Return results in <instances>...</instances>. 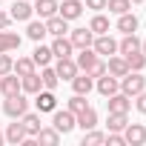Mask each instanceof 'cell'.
<instances>
[{
  "mask_svg": "<svg viewBox=\"0 0 146 146\" xmlns=\"http://www.w3.org/2000/svg\"><path fill=\"white\" fill-rule=\"evenodd\" d=\"M98 60V52L92 49V46H86V49H78V57H75V63H78V69L80 72H86L92 63Z\"/></svg>",
  "mask_w": 146,
  "mask_h": 146,
  "instance_id": "603a6c76",
  "label": "cell"
},
{
  "mask_svg": "<svg viewBox=\"0 0 146 146\" xmlns=\"http://www.w3.org/2000/svg\"><path fill=\"white\" fill-rule=\"evenodd\" d=\"M126 123H129V115L126 112H109V117H106V129L109 132H123Z\"/></svg>",
  "mask_w": 146,
  "mask_h": 146,
  "instance_id": "cb8c5ba5",
  "label": "cell"
},
{
  "mask_svg": "<svg viewBox=\"0 0 146 146\" xmlns=\"http://www.w3.org/2000/svg\"><path fill=\"white\" fill-rule=\"evenodd\" d=\"M20 89H23L26 95H37V92L43 89V80H40V75H37V72H32V75L20 78Z\"/></svg>",
  "mask_w": 146,
  "mask_h": 146,
  "instance_id": "44dd1931",
  "label": "cell"
},
{
  "mask_svg": "<svg viewBox=\"0 0 146 146\" xmlns=\"http://www.w3.org/2000/svg\"><path fill=\"white\" fill-rule=\"evenodd\" d=\"M12 66H15V60L9 57V52H0V78H3V75H9V72H12Z\"/></svg>",
  "mask_w": 146,
  "mask_h": 146,
  "instance_id": "f35d334b",
  "label": "cell"
},
{
  "mask_svg": "<svg viewBox=\"0 0 146 146\" xmlns=\"http://www.w3.org/2000/svg\"><path fill=\"white\" fill-rule=\"evenodd\" d=\"M52 57H54V54H52V46H43V43H37V46H35V52H32V60H35V66H40V69H43V66H49V63H52Z\"/></svg>",
  "mask_w": 146,
  "mask_h": 146,
  "instance_id": "7402d4cb",
  "label": "cell"
},
{
  "mask_svg": "<svg viewBox=\"0 0 146 146\" xmlns=\"http://www.w3.org/2000/svg\"><path fill=\"white\" fill-rule=\"evenodd\" d=\"M106 9L112 15H126L132 12V0H106Z\"/></svg>",
  "mask_w": 146,
  "mask_h": 146,
  "instance_id": "e575fe53",
  "label": "cell"
},
{
  "mask_svg": "<svg viewBox=\"0 0 146 146\" xmlns=\"http://www.w3.org/2000/svg\"><path fill=\"white\" fill-rule=\"evenodd\" d=\"M106 143L109 146H126V137H123V132H109L106 135Z\"/></svg>",
  "mask_w": 146,
  "mask_h": 146,
  "instance_id": "ab89813d",
  "label": "cell"
},
{
  "mask_svg": "<svg viewBox=\"0 0 146 146\" xmlns=\"http://www.w3.org/2000/svg\"><path fill=\"white\" fill-rule=\"evenodd\" d=\"M86 75H89V78H100V75H106V63L98 57V60H95V63L86 69Z\"/></svg>",
  "mask_w": 146,
  "mask_h": 146,
  "instance_id": "74e56055",
  "label": "cell"
},
{
  "mask_svg": "<svg viewBox=\"0 0 146 146\" xmlns=\"http://www.w3.org/2000/svg\"><path fill=\"white\" fill-rule=\"evenodd\" d=\"M132 3H143V0H132Z\"/></svg>",
  "mask_w": 146,
  "mask_h": 146,
  "instance_id": "bcb514c9",
  "label": "cell"
},
{
  "mask_svg": "<svg viewBox=\"0 0 146 146\" xmlns=\"http://www.w3.org/2000/svg\"><path fill=\"white\" fill-rule=\"evenodd\" d=\"M143 89H146V78H143V72H126V75L120 78V92H123V95L135 98V95H140Z\"/></svg>",
  "mask_w": 146,
  "mask_h": 146,
  "instance_id": "7a4b0ae2",
  "label": "cell"
},
{
  "mask_svg": "<svg viewBox=\"0 0 146 146\" xmlns=\"http://www.w3.org/2000/svg\"><path fill=\"white\" fill-rule=\"evenodd\" d=\"M0 143H6V135H3V132H0Z\"/></svg>",
  "mask_w": 146,
  "mask_h": 146,
  "instance_id": "f6af8a7d",
  "label": "cell"
},
{
  "mask_svg": "<svg viewBox=\"0 0 146 146\" xmlns=\"http://www.w3.org/2000/svg\"><path fill=\"white\" fill-rule=\"evenodd\" d=\"M9 23H12V15L0 12V29H9Z\"/></svg>",
  "mask_w": 146,
  "mask_h": 146,
  "instance_id": "7bdbcfd3",
  "label": "cell"
},
{
  "mask_svg": "<svg viewBox=\"0 0 146 146\" xmlns=\"http://www.w3.org/2000/svg\"><path fill=\"white\" fill-rule=\"evenodd\" d=\"M54 72H57V78L60 80H72L78 75V63H75V57H57V66H54Z\"/></svg>",
  "mask_w": 146,
  "mask_h": 146,
  "instance_id": "ba28073f",
  "label": "cell"
},
{
  "mask_svg": "<svg viewBox=\"0 0 146 146\" xmlns=\"http://www.w3.org/2000/svg\"><path fill=\"white\" fill-rule=\"evenodd\" d=\"M140 49V37L132 32V35H123V40L117 43V52L120 54H132V52H137Z\"/></svg>",
  "mask_w": 146,
  "mask_h": 146,
  "instance_id": "f546056e",
  "label": "cell"
},
{
  "mask_svg": "<svg viewBox=\"0 0 146 146\" xmlns=\"http://www.w3.org/2000/svg\"><path fill=\"white\" fill-rule=\"evenodd\" d=\"M83 9H92V12H103L106 9V0H86Z\"/></svg>",
  "mask_w": 146,
  "mask_h": 146,
  "instance_id": "b9f144b4",
  "label": "cell"
},
{
  "mask_svg": "<svg viewBox=\"0 0 146 146\" xmlns=\"http://www.w3.org/2000/svg\"><path fill=\"white\" fill-rule=\"evenodd\" d=\"M35 140H37V143H49V146H57V143H60V132H57L54 126H40V132L35 135Z\"/></svg>",
  "mask_w": 146,
  "mask_h": 146,
  "instance_id": "d4e9b609",
  "label": "cell"
},
{
  "mask_svg": "<svg viewBox=\"0 0 146 146\" xmlns=\"http://www.w3.org/2000/svg\"><path fill=\"white\" fill-rule=\"evenodd\" d=\"M140 52H143V54H146V40H140Z\"/></svg>",
  "mask_w": 146,
  "mask_h": 146,
  "instance_id": "ee69618b",
  "label": "cell"
},
{
  "mask_svg": "<svg viewBox=\"0 0 146 146\" xmlns=\"http://www.w3.org/2000/svg\"><path fill=\"white\" fill-rule=\"evenodd\" d=\"M95 89L103 95V98H109V95H115V92H120V80L115 78V75H100V78H95Z\"/></svg>",
  "mask_w": 146,
  "mask_h": 146,
  "instance_id": "52a82bcc",
  "label": "cell"
},
{
  "mask_svg": "<svg viewBox=\"0 0 146 146\" xmlns=\"http://www.w3.org/2000/svg\"><path fill=\"white\" fill-rule=\"evenodd\" d=\"M75 117H78V126H80L83 132H86V129H95V126H98V112H95L92 106H86V109H83L80 115H75Z\"/></svg>",
  "mask_w": 146,
  "mask_h": 146,
  "instance_id": "83f0119b",
  "label": "cell"
},
{
  "mask_svg": "<svg viewBox=\"0 0 146 146\" xmlns=\"http://www.w3.org/2000/svg\"><path fill=\"white\" fill-rule=\"evenodd\" d=\"M72 52H75V46H72V40L63 35V37H54L52 43V54L54 57H72Z\"/></svg>",
  "mask_w": 146,
  "mask_h": 146,
  "instance_id": "ffe728a7",
  "label": "cell"
},
{
  "mask_svg": "<svg viewBox=\"0 0 146 146\" xmlns=\"http://www.w3.org/2000/svg\"><path fill=\"white\" fill-rule=\"evenodd\" d=\"M126 57V63H129V72H143L146 69V54L137 49V52H132V54H123Z\"/></svg>",
  "mask_w": 146,
  "mask_h": 146,
  "instance_id": "d6a6232c",
  "label": "cell"
},
{
  "mask_svg": "<svg viewBox=\"0 0 146 146\" xmlns=\"http://www.w3.org/2000/svg\"><path fill=\"white\" fill-rule=\"evenodd\" d=\"M117 32H123V35H132V32H137V17H135L132 12H126V15H117Z\"/></svg>",
  "mask_w": 146,
  "mask_h": 146,
  "instance_id": "f1b7e54d",
  "label": "cell"
},
{
  "mask_svg": "<svg viewBox=\"0 0 146 146\" xmlns=\"http://www.w3.org/2000/svg\"><path fill=\"white\" fill-rule=\"evenodd\" d=\"M52 126H54L60 135H69L72 129L78 126V117H75V112H69V109H63V112L54 109V112H52Z\"/></svg>",
  "mask_w": 146,
  "mask_h": 146,
  "instance_id": "3957f363",
  "label": "cell"
},
{
  "mask_svg": "<svg viewBox=\"0 0 146 146\" xmlns=\"http://www.w3.org/2000/svg\"><path fill=\"white\" fill-rule=\"evenodd\" d=\"M98 143H106V135L95 132V129H86L83 132V146H98Z\"/></svg>",
  "mask_w": 146,
  "mask_h": 146,
  "instance_id": "8d00e7d4",
  "label": "cell"
},
{
  "mask_svg": "<svg viewBox=\"0 0 146 146\" xmlns=\"http://www.w3.org/2000/svg\"><path fill=\"white\" fill-rule=\"evenodd\" d=\"M57 6H60L57 0H37L32 9H35V15H40V20H46V17L57 15Z\"/></svg>",
  "mask_w": 146,
  "mask_h": 146,
  "instance_id": "484cf974",
  "label": "cell"
},
{
  "mask_svg": "<svg viewBox=\"0 0 146 146\" xmlns=\"http://www.w3.org/2000/svg\"><path fill=\"white\" fill-rule=\"evenodd\" d=\"M57 15L72 23V20H78V17L83 15V3H80V0H63V3L57 6Z\"/></svg>",
  "mask_w": 146,
  "mask_h": 146,
  "instance_id": "9c48e42d",
  "label": "cell"
},
{
  "mask_svg": "<svg viewBox=\"0 0 146 146\" xmlns=\"http://www.w3.org/2000/svg\"><path fill=\"white\" fill-rule=\"evenodd\" d=\"M12 72H15L17 78H26V75H32V72H35V60H32V57H17L15 66H12Z\"/></svg>",
  "mask_w": 146,
  "mask_h": 146,
  "instance_id": "4dcf8cb0",
  "label": "cell"
},
{
  "mask_svg": "<svg viewBox=\"0 0 146 146\" xmlns=\"http://www.w3.org/2000/svg\"><path fill=\"white\" fill-rule=\"evenodd\" d=\"M106 72H109V75H115L117 80L126 75V72H129V63H126V57L123 54H112L109 60H106Z\"/></svg>",
  "mask_w": 146,
  "mask_h": 146,
  "instance_id": "e0dca14e",
  "label": "cell"
},
{
  "mask_svg": "<svg viewBox=\"0 0 146 146\" xmlns=\"http://www.w3.org/2000/svg\"><path fill=\"white\" fill-rule=\"evenodd\" d=\"M43 23H46V32H49L52 37H63V35H69V20L60 17V15H52V17H46Z\"/></svg>",
  "mask_w": 146,
  "mask_h": 146,
  "instance_id": "30bf717a",
  "label": "cell"
},
{
  "mask_svg": "<svg viewBox=\"0 0 146 146\" xmlns=\"http://www.w3.org/2000/svg\"><path fill=\"white\" fill-rule=\"evenodd\" d=\"M12 20H20V23H29L32 20V15H35V9H32V3H26V0H15L12 3Z\"/></svg>",
  "mask_w": 146,
  "mask_h": 146,
  "instance_id": "5bb4252c",
  "label": "cell"
},
{
  "mask_svg": "<svg viewBox=\"0 0 146 146\" xmlns=\"http://www.w3.org/2000/svg\"><path fill=\"white\" fill-rule=\"evenodd\" d=\"M46 35H49V32H46V23H43V20H29V26H26V37H29V40L40 43Z\"/></svg>",
  "mask_w": 146,
  "mask_h": 146,
  "instance_id": "4316f807",
  "label": "cell"
},
{
  "mask_svg": "<svg viewBox=\"0 0 146 146\" xmlns=\"http://www.w3.org/2000/svg\"><path fill=\"white\" fill-rule=\"evenodd\" d=\"M15 49H20V35L0 29V52H15Z\"/></svg>",
  "mask_w": 146,
  "mask_h": 146,
  "instance_id": "d6986e66",
  "label": "cell"
},
{
  "mask_svg": "<svg viewBox=\"0 0 146 146\" xmlns=\"http://www.w3.org/2000/svg\"><path fill=\"white\" fill-rule=\"evenodd\" d=\"M132 100H135V109H137V112H140V115H146V89H143V92H140V95H135V98H132Z\"/></svg>",
  "mask_w": 146,
  "mask_h": 146,
  "instance_id": "60d3db41",
  "label": "cell"
},
{
  "mask_svg": "<svg viewBox=\"0 0 146 146\" xmlns=\"http://www.w3.org/2000/svg\"><path fill=\"white\" fill-rule=\"evenodd\" d=\"M20 123H23V129H26V135H29V137H35V135L40 132V126H43L40 112H26V115L20 117Z\"/></svg>",
  "mask_w": 146,
  "mask_h": 146,
  "instance_id": "ac0fdd59",
  "label": "cell"
},
{
  "mask_svg": "<svg viewBox=\"0 0 146 146\" xmlns=\"http://www.w3.org/2000/svg\"><path fill=\"white\" fill-rule=\"evenodd\" d=\"M89 29H92V35H106L109 32V17L100 15V12H95V17L89 20Z\"/></svg>",
  "mask_w": 146,
  "mask_h": 146,
  "instance_id": "1f68e13d",
  "label": "cell"
},
{
  "mask_svg": "<svg viewBox=\"0 0 146 146\" xmlns=\"http://www.w3.org/2000/svg\"><path fill=\"white\" fill-rule=\"evenodd\" d=\"M3 135H6V143H12V146H20V143L26 140V129H23V123H20V117H17L15 123H9Z\"/></svg>",
  "mask_w": 146,
  "mask_h": 146,
  "instance_id": "9a60e30c",
  "label": "cell"
},
{
  "mask_svg": "<svg viewBox=\"0 0 146 146\" xmlns=\"http://www.w3.org/2000/svg\"><path fill=\"white\" fill-rule=\"evenodd\" d=\"M106 109H109V112H126V115H129V109H132V98L123 95V92H115V95L106 98Z\"/></svg>",
  "mask_w": 146,
  "mask_h": 146,
  "instance_id": "8fae6325",
  "label": "cell"
},
{
  "mask_svg": "<svg viewBox=\"0 0 146 146\" xmlns=\"http://www.w3.org/2000/svg\"><path fill=\"white\" fill-rule=\"evenodd\" d=\"M40 80H43V89H57V83H60V78H57V72L52 69V66H43V72H40Z\"/></svg>",
  "mask_w": 146,
  "mask_h": 146,
  "instance_id": "836d02e7",
  "label": "cell"
},
{
  "mask_svg": "<svg viewBox=\"0 0 146 146\" xmlns=\"http://www.w3.org/2000/svg\"><path fill=\"white\" fill-rule=\"evenodd\" d=\"M26 112H29V98H26V92L9 95V98L3 100V115H6V117L17 120V117H23Z\"/></svg>",
  "mask_w": 146,
  "mask_h": 146,
  "instance_id": "6da1fadb",
  "label": "cell"
},
{
  "mask_svg": "<svg viewBox=\"0 0 146 146\" xmlns=\"http://www.w3.org/2000/svg\"><path fill=\"white\" fill-rule=\"evenodd\" d=\"M17 92H23V89H20V78L15 75V72H9V75L0 78V95H3V98L17 95Z\"/></svg>",
  "mask_w": 146,
  "mask_h": 146,
  "instance_id": "2e32d148",
  "label": "cell"
},
{
  "mask_svg": "<svg viewBox=\"0 0 146 146\" xmlns=\"http://www.w3.org/2000/svg\"><path fill=\"white\" fill-rule=\"evenodd\" d=\"M35 106H37L40 115H46V112L52 115V112L57 109V98H54V92H52V89H40V92L35 95Z\"/></svg>",
  "mask_w": 146,
  "mask_h": 146,
  "instance_id": "5b68a950",
  "label": "cell"
},
{
  "mask_svg": "<svg viewBox=\"0 0 146 146\" xmlns=\"http://www.w3.org/2000/svg\"><path fill=\"white\" fill-rule=\"evenodd\" d=\"M86 106H89V103H86V95H72V98L66 100V109H69V112H75V115H80Z\"/></svg>",
  "mask_w": 146,
  "mask_h": 146,
  "instance_id": "d590c367",
  "label": "cell"
},
{
  "mask_svg": "<svg viewBox=\"0 0 146 146\" xmlns=\"http://www.w3.org/2000/svg\"><path fill=\"white\" fill-rule=\"evenodd\" d=\"M123 137H126V146H143L146 143V126L143 123H126Z\"/></svg>",
  "mask_w": 146,
  "mask_h": 146,
  "instance_id": "8992f818",
  "label": "cell"
},
{
  "mask_svg": "<svg viewBox=\"0 0 146 146\" xmlns=\"http://www.w3.org/2000/svg\"><path fill=\"white\" fill-rule=\"evenodd\" d=\"M69 83H72V92H75V95H89L95 89V78H89L86 72H78Z\"/></svg>",
  "mask_w": 146,
  "mask_h": 146,
  "instance_id": "7c38bea8",
  "label": "cell"
},
{
  "mask_svg": "<svg viewBox=\"0 0 146 146\" xmlns=\"http://www.w3.org/2000/svg\"><path fill=\"white\" fill-rule=\"evenodd\" d=\"M92 49L98 52V57H112V54H117V40H115L109 32H106V35H95Z\"/></svg>",
  "mask_w": 146,
  "mask_h": 146,
  "instance_id": "277c9868",
  "label": "cell"
},
{
  "mask_svg": "<svg viewBox=\"0 0 146 146\" xmlns=\"http://www.w3.org/2000/svg\"><path fill=\"white\" fill-rule=\"evenodd\" d=\"M69 40H72V46H75V49H86V46H92L95 35H92L89 26H86V29H69Z\"/></svg>",
  "mask_w": 146,
  "mask_h": 146,
  "instance_id": "4fadbf2b",
  "label": "cell"
}]
</instances>
